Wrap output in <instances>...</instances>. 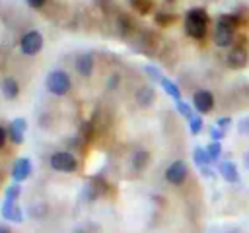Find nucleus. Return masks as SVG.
Returning a JSON list of instances; mask_svg holds the SVG:
<instances>
[{"instance_id": "f257e3e1", "label": "nucleus", "mask_w": 249, "mask_h": 233, "mask_svg": "<svg viewBox=\"0 0 249 233\" xmlns=\"http://www.w3.org/2000/svg\"><path fill=\"white\" fill-rule=\"evenodd\" d=\"M239 25H241V17L237 14H222L214 23L212 43L220 49L233 47L235 39H237V27Z\"/></svg>"}, {"instance_id": "f03ea898", "label": "nucleus", "mask_w": 249, "mask_h": 233, "mask_svg": "<svg viewBox=\"0 0 249 233\" xmlns=\"http://www.w3.org/2000/svg\"><path fill=\"white\" fill-rule=\"evenodd\" d=\"M208 25H210V16L204 8H191L185 14V33L191 39H196V41L206 39Z\"/></svg>"}, {"instance_id": "7ed1b4c3", "label": "nucleus", "mask_w": 249, "mask_h": 233, "mask_svg": "<svg viewBox=\"0 0 249 233\" xmlns=\"http://www.w3.org/2000/svg\"><path fill=\"white\" fill-rule=\"evenodd\" d=\"M45 87L49 93L56 95V97H64L68 95V91L72 89V80L64 70H51L45 78Z\"/></svg>"}, {"instance_id": "20e7f679", "label": "nucleus", "mask_w": 249, "mask_h": 233, "mask_svg": "<svg viewBox=\"0 0 249 233\" xmlns=\"http://www.w3.org/2000/svg\"><path fill=\"white\" fill-rule=\"evenodd\" d=\"M49 165L58 173H74L78 169V159L66 150H58L49 157Z\"/></svg>"}, {"instance_id": "39448f33", "label": "nucleus", "mask_w": 249, "mask_h": 233, "mask_svg": "<svg viewBox=\"0 0 249 233\" xmlns=\"http://www.w3.org/2000/svg\"><path fill=\"white\" fill-rule=\"evenodd\" d=\"M43 49V35L35 29L27 31L21 39H19V50L25 54V56H35L39 54Z\"/></svg>"}, {"instance_id": "423d86ee", "label": "nucleus", "mask_w": 249, "mask_h": 233, "mask_svg": "<svg viewBox=\"0 0 249 233\" xmlns=\"http://www.w3.org/2000/svg\"><path fill=\"white\" fill-rule=\"evenodd\" d=\"M247 62H249V50H247L245 43H235V45L228 50V54H226V64H228L230 68H233V70L245 68Z\"/></svg>"}, {"instance_id": "0eeeda50", "label": "nucleus", "mask_w": 249, "mask_h": 233, "mask_svg": "<svg viewBox=\"0 0 249 233\" xmlns=\"http://www.w3.org/2000/svg\"><path fill=\"white\" fill-rule=\"evenodd\" d=\"M187 177H189V167L183 159H175L165 169V181L169 184H183L187 181Z\"/></svg>"}, {"instance_id": "6e6552de", "label": "nucleus", "mask_w": 249, "mask_h": 233, "mask_svg": "<svg viewBox=\"0 0 249 233\" xmlns=\"http://www.w3.org/2000/svg\"><path fill=\"white\" fill-rule=\"evenodd\" d=\"M193 107L198 115H208L214 109V93L210 89H196L193 93Z\"/></svg>"}, {"instance_id": "1a4fd4ad", "label": "nucleus", "mask_w": 249, "mask_h": 233, "mask_svg": "<svg viewBox=\"0 0 249 233\" xmlns=\"http://www.w3.org/2000/svg\"><path fill=\"white\" fill-rule=\"evenodd\" d=\"M74 66H76V72L82 78H91L93 76V68H95V58H93L91 52H82V54H78Z\"/></svg>"}, {"instance_id": "9d476101", "label": "nucleus", "mask_w": 249, "mask_h": 233, "mask_svg": "<svg viewBox=\"0 0 249 233\" xmlns=\"http://www.w3.org/2000/svg\"><path fill=\"white\" fill-rule=\"evenodd\" d=\"M31 175V161L27 157H18L12 165V179L14 183H23Z\"/></svg>"}, {"instance_id": "9b49d317", "label": "nucleus", "mask_w": 249, "mask_h": 233, "mask_svg": "<svg viewBox=\"0 0 249 233\" xmlns=\"http://www.w3.org/2000/svg\"><path fill=\"white\" fill-rule=\"evenodd\" d=\"M27 130V122L23 120V118H16V120H12L10 124H8V136H10V140L16 144V146H19V144H23V132Z\"/></svg>"}, {"instance_id": "f8f14e48", "label": "nucleus", "mask_w": 249, "mask_h": 233, "mask_svg": "<svg viewBox=\"0 0 249 233\" xmlns=\"http://www.w3.org/2000/svg\"><path fill=\"white\" fill-rule=\"evenodd\" d=\"M218 173H220V177L226 183H231V184L239 183V171H237V167H235L233 161H222V163H218Z\"/></svg>"}, {"instance_id": "ddd939ff", "label": "nucleus", "mask_w": 249, "mask_h": 233, "mask_svg": "<svg viewBox=\"0 0 249 233\" xmlns=\"http://www.w3.org/2000/svg\"><path fill=\"white\" fill-rule=\"evenodd\" d=\"M134 99H136V105H138V107L148 109V107H152L154 101H156V91H154L152 85H142V87L136 91Z\"/></svg>"}, {"instance_id": "4468645a", "label": "nucleus", "mask_w": 249, "mask_h": 233, "mask_svg": "<svg viewBox=\"0 0 249 233\" xmlns=\"http://www.w3.org/2000/svg\"><path fill=\"white\" fill-rule=\"evenodd\" d=\"M2 216H4V219L12 221V223H21V219H23V214L18 208V204L14 200H8V198L2 204Z\"/></svg>"}, {"instance_id": "2eb2a0df", "label": "nucleus", "mask_w": 249, "mask_h": 233, "mask_svg": "<svg viewBox=\"0 0 249 233\" xmlns=\"http://www.w3.org/2000/svg\"><path fill=\"white\" fill-rule=\"evenodd\" d=\"M0 89H2V95L12 101V99H16V97L19 95V82H18L16 78L8 76V78H4V80L0 82Z\"/></svg>"}, {"instance_id": "dca6fc26", "label": "nucleus", "mask_w": 249, "mask_h": 233, "mask_svg": "<svg viewBox=\"0 0 249 233\" xmlns=\"http://www.w3.org/2000/svg\"><path fill=\"white\" fill-rule=\"evenodd\" d=\"M160 85L163 87V91H165V93H167L171 99H175V103H177V101H181V91H179V85H175V83H173L169 78H165V76H163V78L160 80Z\"/></svg>"}, {"instance_id": "f3484780", "label": "nucleus", "mask_w": 249, "mask_h": 233, "mask_svg": "<svg viewBox=\"0 0 249 233\" xmlns=\"http://www.w3.org/2000/svg\"><path fill=\"white\" fill-rule=\"evenodd\" d=\"M148 161H150V153H148L146 150H136V151H134V155H132V167H134L136 171L146 169Z\"/></svg>"}, {"instance_id": "a211bd4d", "label": "nucleus", "mask_w": 249, "mask_h": 233, "mask_svg": "<svg viewBox=\"0 0 249 233\" xmlns=\"http://www.w3.org/2000/svg\"><path fill=\"white\" fill-rule=\"evenodd\" d=\"M193 161H195L200 169H202V167H208V165H210V157H208V153H206V148L196 146L195 151H193Z\"/></svg>"}, {"instance_id": "6ab92c4d", "label": "nucleus", "mask_w": 249, "mask_h": 233, "mask_svg": "<svg viewBox=\"0 0 249 233\" xmlns=\"http://www.w3.org/2000/svg\"><path fill=\"white\" fill-rule=\"evenodd\" d=\"M206 153H208V157H210V163L216 161V159L220 157V153H222V144H220V142H210V144L206 146Z\"/></svg>"}, {"instance_id": "aec40b11", "label": "nucleus", "mask_w": 249, "mask_h": 233, "mask_svg": "<svg viewBox=\"0 0 249 233\" xmlns=\"http://www.w3.org/2000/svg\"><path fill=\"white\" fill-rule=\"evenodd\" d=\"M187 122H189V128H191V132H193V134H198V132L202 130V126H204L202 116H198V115H193Z\"/></svg>"}, {"instance_id": "412c9836", "label": "nucleus", "mask_w": 249, "mask_h": 233, "mask_svg": "<svg viewBox=\"0 0 249 233\" xmlns=\"http://www.w3.org/2000/svg\"><path fill=\"white\" fill-rule=\"evenodd\" d=\"M175 19L177 17L173 14H167V12H158L156 14V23H160V25H171Z\"/></svg>"}, {"instance_id": "4be33fe9", "label": "nucleus", "mask_w": 249, "mask_h": 233, "mask_svg": "<svg viewBox=\"0 0 249 233\" xmlns=\"http://www.w3.org/2000/svg\"><path fill=\"white\" fill-rule=\"evenodd\" d=\"M175 107H177V111H179V115H181L183 118H187V120H189V118L193 116V109H191L185 101H177V103H175Z\"/></svg>"}, {"instance_id": "5701e85b", "label": "nucleus", "mask_w": 249, "mask_h": 233, "mask_svg": "<svg viewBox=\"0 0 249 233\" xmlns=\"http://www.w3.org/2000/svg\"><path fill=\"white\" fill-rule=\"evenodd\" d=\"M19 192H21V188H19V184L18 183H14L12 186H8V190H6V198L8 200H18V196H19Z\"/></svg>"}, {"instance_id": "b1692460", "label": "nucleus", "mask_w": 249, "mask_h": 233, "mask_svg": "<svg viewBox=\"0 0 249 233\" xmlns=\"http://www.w3.org/2000/svg\"><path fill=\"white\" fill-rule=\"evenodd\" d=\"M226 136V130H222L220 126H210V138H212V142H220L222 138Z\"/></svg>"}, {"instance_id": "393cba45", "label": "nucleus", "mask_w": 249, "mask_h": 233, "mask_svg": "<svg viewBox=\"0 0 249 233\" xmlns=\"http://www.w3.org/2000/svg\"><path fill=\"white\" fill-rule=\"evenodd\" d=\"M132 6H134L138 12L146 14V12L152 8V2H150V0H132Z\"/></svg>"}, {"instance_id": "a878e982", "label": "nucleus", "mask_w": 249, "mask_h": 233, "mask_svg": "<svg viewBox=\"0 0 249 233\" xmlns=\"http://www.w3.org/2000/svg\"><path fill=\"white\" fill-rule=\"evenodd\" d=\"M144 70H146V74H148V76H150L154 82H158V83H160V80L163 78V76H161V72H160L158 68H154V66H146Z\"/></svg>"}, {"instance_id": "bb28decb", "label": "nucleus", "mask_w": 249, "mask_h": 233, "mask_svg": "<svg viewBox=\"0 0 249 233\" xmlns=\"http://www.w3.org/2000/svg\"><path fill=\"white\" fill-rule=\"evenodd\" d=\"M237 130H239V134L249 136V116H243V118L237 122Z\"/></svg>"}, {"instance_id": "cd10ccee", "label": "nucleus", "mask_w": 249, "mask_h": 233, "mask_svg": "<svg viewBox=\"0 0 249 233\" xmlns=\"http://www.w3.org/2000/svg\"><path fill=\"white\" fill-rule=\"evenodd\" d=\"M230 124H231V118H230V116H222V118L216 122V126H220L222 130H228Z\"/></svg>"}, {"instance_id": "c85d7f7f", "label": "nucleus", "mask_w": 249, "mask_h": 233, "mask_svg": "<svg viewBox=\"0 0 249 233\" xmlns=\"http://www.w3.org/2000/svg\"><path fill=\"white\" fill-rule=\"evenodd\" d=\"M6 140H8V128H4V126L0 124V150L6 146Z\"/></svg>"}, {"instance_id": "c756f323", "label": "nucleus", "mask_w": 249, "mask_h": 233, "mask_svg": "<svg viewBox=\"0 0 249 233\" xmlns=\"http://www.w3.org/2000/svg\"><path fill=\"white\" fill-rule=\"evenodd\" d=\"M27 4H29L33 10H41V8L47 4V0H27Z\"/></svg>"}, {"instance_id": "7c9ffc66", "label": "nucleus", "mask_w": 249, "mask_h": 233, "mask_svg": "<svg viewBox=\"0 0 249 233\" xmlns=\"http://www.w3.org/2000/svg\"><path fill=\"white\" fill-rule=\"evenodd\" d=\"M200 171H202V175H204V177H208V179H212V177H214V171H212V169H208V167H202Z\"/></svg>"}, {"instance_id": "2f4dec72", "label": "nucleus", "mask_w": 249, "mask_h": 233, "mask_svg": "<svg viewBox=\"0 0 249 233\" xmlns=\"http://www.w3.org/2000/svg\"><path fill=\"white\" fill-rule=\"evenodd\" d=\"M243 167H245V169L249 171V151H247V153L243 155Z\"/></svg>"}, {"instance_id": "473e14b6", "label": "nucleus", "mask_w": 249, "mask_h": 233, "mask_svg": "<svg viewBox=\"0 0 249 233\" xmlns=\"http://www.w3.org/2000/svg\"><path fill=\"white\" fill-rule=\"evenodd\" d=\"M0 233H12V231H10L6 225H0Z\"/></svg>"}, {"instance_id": "72a5a7b5", "label": "nucleus", "mask_w": 249, "mask_h": 233, "mask_svg": "<svg viewBox=\"0 0 249 233\" xmlns=\"http://www.w3.org/2000/svg\"><path fill=\"white\" fill-rule=\"evenodd\" d=\"M167 2H175V0H167Z\"/></svg>"}]
</instances>
